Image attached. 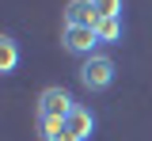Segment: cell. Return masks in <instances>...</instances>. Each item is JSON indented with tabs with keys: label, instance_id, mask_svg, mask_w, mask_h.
<instances>
[{
	"label": "cell",
	"instance_id": "8992f818",
	"mask_svg": "<svg viewBox=\"0 0 152 141\" xmlns=\"http://www.w3.org/2000/svg\"><path fill=\"white\" fill-rule=\"evenodd\" d=\"M15 65H19V46L12 35H4L0 38V73H15Z\"/></svg>",
	"mask_w": 152,
	"mask_h": 141
},
{
	"label": "cell",
	"instance_id": "6da1fadb",
	"mask_svg": "<svg viewBox=\"0 0 152 141\" xmlns=\"http://www.w3.org/2000/svg\"><path fill=\"white\" fill-rule=\"evenodd\" d=\"M80 84L88 92H107L114 84V57L107 54H91V57L80 65Z\"/></svg>",
	"mask_w": 152,
	"mask_h": 141
},
{
	"label": "cell",
	"instance_id": "7a4b0ae2",
	"mask_svg": "<svg viewBox=\"0 0 152 141\" xmlns=\"http://www.w3.org/2000/svg\"><path fill=\"white\" fill-rule=\"evenodd\" d=\"M72 107L76 103H72V95L65 88H46L38 95V118H69Z\"/></svg>",
	"mask_w": 152,
	"mask_h": 141
},
{
	"label": "cell",
	"instance_id": "52a82bcc",
	"mask_svg": "<svg viewBox=\"0 0 152 141\" xmlns=\"http://www.w3.org/2000/svg\"><path fill=\"white\" fill-rule=\"evenodd\" d=\"M122 15H110V19H99L95 23V35H99V42H118L122 38Z\"/></svg>",
	"mask_w": 152,
	"mask_h": 141
},
{
	"label": "cell",
	"instance_id": "ba28073f",
	"mask_svg": "<svg viewBox=\"0 0 152 141\" xmlns=\"http://www.w3.org/2000/svg\"><path fill=\"white\" fill-rule=\"evenodd\" d=\"M99 19H110V15H122V0H91Z\"/></svg>",
	"mask_w": 152,
	"mask_h": 141
},
{
	"label": "cell",
	"instance_id": "3957f363",
	"mask_svg": "<svg viewBox=\"0 0 152 141\" xmlns=\"http://www.w3.org/2000/svg\"><path fill=\"white\" fill-rule=\"evenodd\" d=\"M61 46H65L69 54L91 57L95 46H99V35H95V27H65V31H61Z\"/></svg>",
	"mask_w": 152,
	"mask_h": 141
},
{
	"label": "cell",
	"instance_id": "5b68a950",
	"mask_svg": "<svg viewBox=\"0 0 152 141\" xmlns=\"http://www.w3.org/2000/svg\"><path fill=\"white\" fill-rule=\"evenodd\" d=\"M65 126H69V130H72L80 141H88V137L95 134V115L88 111V107H80V103H76V107H72V115L65 118Z\"/></svg>",
	"mask_w": 152,
	"mask_h": 141
},
{
	"label": "cell",
	"instance_id": "277c9868",
	"mask_svg": "<svg viewBox=\"0 0 152 141\" xmlns=\"http://www.w3.org/2000/svg\"><path fill=\"white\" fill-rule=\"evenodd\" d=\"M99 12H95L91 0H69L65 4V27H95Z\"/></svg>",
	"mask_w": 152,
	"mask_h": 141
}]
</instances>
